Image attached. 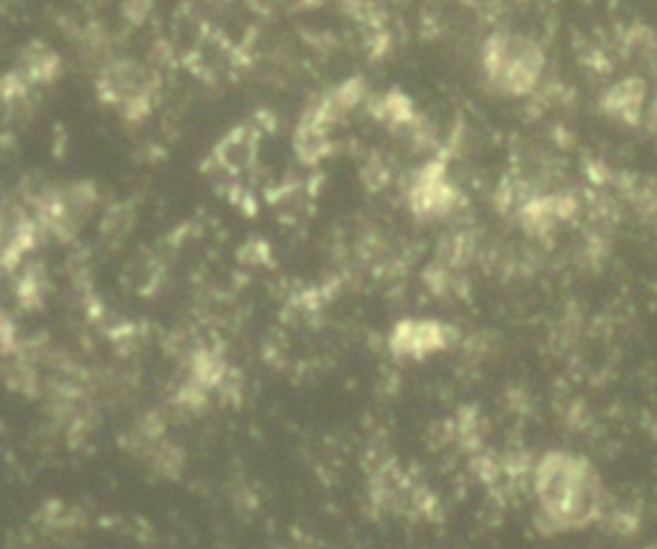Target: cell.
I'll return each mask as SVG.
<instances>
[{
    "instance_id": "obj_1",
    "label": "cell",
    "mask_w": 657,
    "mask_h": 549,
    "mask_svg": "<svg viewBox=\"0 0 657 549\" xmlns=\"http://www.w3.org/2000/svg\"><path fill=\"white\" fill-rule=\"evenodd\" d=\"M486 70L491 83L506 93H527L537 83L542 57L534 44L516 36H496L486 47Z\"/></svg>"
}]
</instances>
